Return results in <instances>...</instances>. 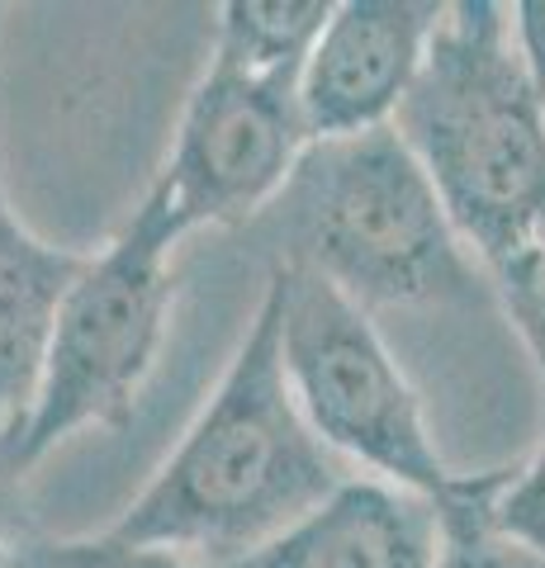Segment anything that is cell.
<instances>
[{
	"instance_id": "cell-1",
	"label": "cell",
	"mask_w": 545,
	"mask_h": 568,
	"mask_svg": "<svg viewBox=\"0 0 545 568\" xmlns=\"http://www.w3.org/2000/svg\"><path fill=\"white\" fill-rule=\"evenodd\" d=\"M342 484V459L313 436L290 394L280 298L266 284L200 417L104 536L181 559L204 555L219 568L280 540Z\"/></svg>"
},
{
	"instance_id": "cell-2",
	"label": "cell",
	"mask_w": 545,
	"mask_h": 568,
	"mask_svg": "<svg viewBox=\"0 0 545 568\" xmlns=\"http://www.w3.org/2000/svg\"><path fill=\"white\" fill-rule=\"evenodd\" d=\"M484 271L545 233V95L498 0L446 6L394 119Z\"/></svg>"
},
{
	"instance_id": "cell-3",
	"label": "cell",
	"mask_w": 545,
	"mask_h": 568,
	"mask_svg": "<svg viewBox=\"0 0 545 568\" xmlns=\"http://www.w3.org/2000/svg\"><path fill=\"white\" fill-rule=\"evenodd\" d=\"M261 227L275 265L323 275L365 313L484 294L442 194L394 123L309 142Z\"/></svg>"
},
{
	"instance_id": "cell-4",
	"label": "cell",
	"mask_w": 545,
	"mask_h": 568,
	"mask_svg": "<svg viewBox=\"0 0 545 568\" xmlns=\"http://www.w3.org/2000/svg\"><path fill=\"white\" fill-rule=\"evenodd\" d=\"M181 242L185 233L143 194L133 219L85 256V271L58 308L39 388L20 422L29 469L85 426H129L166 342L175 298L171 256Z\"/></svg>"
},
{
	"instance_id": "cell-5",
	"label": "cell",
	"mask_w": 545,
	"mask_h": 568,
	"mask_svg": "<svg viewBox=\"0 0 545 568\" xmlns=\"http://www.w3.org/2000/svg\"><path fill=\"white\" fill-rule=\"evenodd\" d=\"M280 298V361L290 394L332 455L371 469L380 484L442 507L461 484L432 440L417 388L384 346L375 317L323 275L271 265Z\"/></svg>"
},
{
	"instance_id": "cell-6",
	"label": "cell",
	"mask_w": 545,
	"mask_h": 568,
	"mask_svg": "<svg viewBox=\"0 0 545 568\" xmlns=\"http://www.w3.org/2000/svg\"><path fill=\"white\" fill-rule=\"evenodd\" d=\"M304 148L299 77H252L209 58L148 200L185 237L195 227H248L266 219Z\"/></svg>"
},
{
	"instance_id": "cell-7",
	"label": "cell",
	"mask_w": 545,
	"mask_h": 568,
	"mask_svg": "<svg viewBox=\"0 0 545 568\" xmlns=\"http://www.w3.org/2000/svg\"><path fill=\"white\" fill-rule=\"evenodd\" d=\"M442 20L446 6L436 0H342L299 71L309 142L390 129Z\"/></svg>"
},
{
	"instance_id": "cell-8",
	"label": "cell",
	"mask_w": 545,
	"mask_h": 568,
	"mask_svg": "<svg viewBox=\"0 0 545 568\" xmlns=\"http://www.w3.org/2000/svg\"><path fill=\"white\" fill-rule=\"evenodd\" d=\"M436 507L380 478H346L280 540L219 568H436Z\"/></svg>"
},
{
	"instance_id": "cell-9",
	"label": "cell",
	"mask_w": 545,
	"mask_h": 568,
	"mask_svg": "<svg viewBox=\"0 0 545 568\" xmlns=\"http://www.w3.org/2000/svg\"><path fill=\"white\" fill-rule=\"evenodd\" d=\"M81 271L85 252L43 242L10 209L0 185V432L24 422L43 375L52 323Z\"/></svg>"
},
{
	"instance_id": "cell-10",
	"label": "cell",
	"mask_w": 545,
	"mask_h": 568,
	"mask_svg": "<svg viewBox=\"0 0 545 568\" xmlns=\"http://www.w3.org/2000/svg\"><path fill=\"white\" fill-rule=\"evenodd\" d=\"M332 0H228L209 58L252 77H299L332 20Z\"/></svg>"
},
{
	"instance_id": "cell-11",
	"label": "cell",
	"mask_w": 545,
	"mask_h": 568,
	"mask_svg": "<svg viewBox=\"0 0 545 568\" xmlns=\"http://www.w3.org/2000/svg\"><path fill=\"white\" fill-rule=\"evenodd\" d=\"M494 478L488 474H461V484L436 507V526H442V559L436 568H545L513 540H503L488 526V497H494Z\"/></svg>"
},
{
	"instance_id": "cell-12",
	"label": "cell",
	"mask_w": 545,
	"mask_h": 568,
	"mask_svg": "<svg viewBox=\"0 0 545 568\" xmlns=\"http://www.w3.org/2000/svg\"><path fill=\"white\" fill-rule=\"evenodd\" d=\"M0 564L6 568H190L181 555L166 549H138L114 536H81V540H52L20 530L14 540L0 545Z\"/></svg>"
},
{
	"instance_id": "cell-13",
	"label": "cell",
	"mask_w": 545,
	"mask_h": 568,
	"mask_svg": "<svg viewBox=\"0 0 545 568\" xmlns=\"http://www.w3.org/2000/svg\"><path fill=\"white\" fill-rule=\"evenodd\" d=\"M488 526L545 564V446L513 469H498L488 497Z\"/></svg>"
},
{
	"instance_id": "cell-14",
	"label": "cell",
	"mask_w": 545,
	"mask_h": 568,
	"mask_svg": "<svg viewBox=\"0 0 545 568\" xmlns=\"http://www.w3.org/2000/svg\"><path fill=\"white\" fill-rule=\"evenodd\" d=\"M494 290L503 298L507 317H513L517 336L532 351V365L541 375V394H545V233L536 242H526L517 256H507L494 265Z\"/></svg>"
},
{
	"instance_id": "cell-15",
	"label": "cell",
	"mask_w": 545,
	"mask_h": 568,
	"mask_svg": "<svg viewBox=\"0 0 545 568\" xmlns=\"http://www.w3.org/2000/svg\"><path fill=\"white\" fill-rule=\"evenodd\" d=\"M24 474L29 459L20 446V426H10V432H0V545L24 530Z\"/></svg>"
},
{
	"instance_id": "cell-16",
	"label": "cell",
	"mask_w": 545,
	"mask_h": 568,
	"mask_svg": "<svg viewBox=\"0 0 545 568\" xmlns=\"http://www.w3.org/2000/svg\"><path fill=\"white\" fill-rule=\"evenodd\" d=\"M507 14H513V39L522 62L532 71L536 91L545 95V0H517V6H507Z\"/></svg>"
},
{
	"instance_id": "cell-17",
	"label": "cell",
	"mask_w": 545,
	"mask_h": 568,
	"mask_svg": "<svg viewBox=\"0 0 545 568\" xmlns=\"http://www.w3.org/2000/svg\"><path fill=\"white\" fill-rule=\"evenodd\" d=\"M0 568H6V564H0Z\"/></svg>"
}]
</instances>
